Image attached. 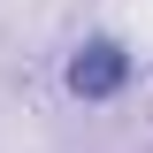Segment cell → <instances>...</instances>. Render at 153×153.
Masks as SVG:
<instances>
[{
    "label": "cell",
    "mask_w": 153,
    "mask_h": 153,
    "mask_svg": "<svg viewBox=\"0 0 153 153\" xmlns=\"http://www.w3.org/2000/svg\"><path fill=\"white\" fill-rule=\"evenodd\" d=\"M61 84H69L76 100H115L123 84H130V54H123L115 38H92V46H76V54H69Z\"/></svg>",
    "instance_id": "6da1fadb"
}]
</instances>
